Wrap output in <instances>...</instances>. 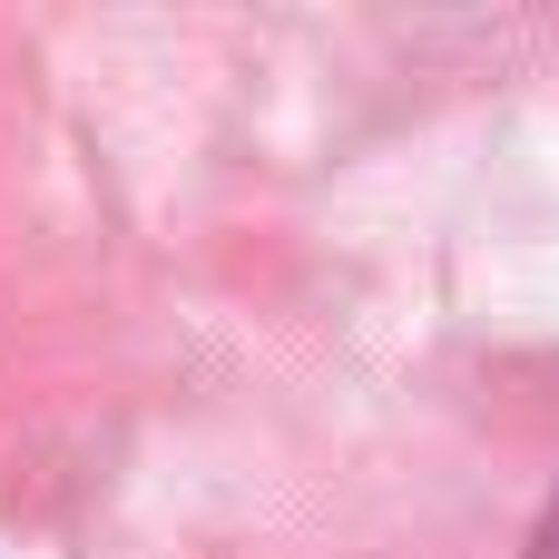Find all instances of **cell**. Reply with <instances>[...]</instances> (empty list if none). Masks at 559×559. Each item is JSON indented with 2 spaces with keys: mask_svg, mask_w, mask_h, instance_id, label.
<instances>
[{
  "mask_svg": "<svg viewBox=\"0 0 559 559\" xmlns=\"http://www.w3.org/2000/svg\"><path fill=\"white\" fill-rule=\"evenodd\" d=\"M531 559H559V501H550V521H540V540H531Z\"/></svg>",
  "mask_w": 559,
  "mask_h": 559,
  "instance_id": "1",
  "label": "cell"
}]
</instances>
